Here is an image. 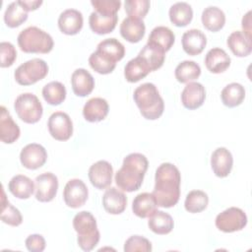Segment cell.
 Here are the masks:
<instances>
[{"label":"cell","instance_id":"cell-15","mask_svg":"<svg viewBox=\"0 0 252 252\" xmlns=\"http://www.w3.org/2000/svg\"><path fill=\"white\" fill-rule=\"evenodd\" d=\"M233 158L231 153L223 147L216 149L211 157V165L218 177H226L232 168Z\"/></svg>","mask_w":252,"mask_h":252},{"label":"cell","instance_id":"cell-8","mask_svg":"<svg viewBox=\"0 0 252 252\" xmlns=\"http://www.w3.org/2000/svg\"><path fill=\"white\" fill-rule=\"evenodd\" d=\"M216 226L223 232H234L243 229L247 224V216L239 208L230 207L216 218Z\"/></svg>","mask_w":252,"mask_h":252},{"label":"cell","instance_id":"cell-32","mask_svg":"<svg viewBox=\"0 0 252 252\" xmlns=\"http://www.w3.org/2000/svg\"><path fill=\"white\" fill-rule=\"evenodd\" d=\"M152 72L148 63L140 56H137L126 64L124 68L125 79L130 83H136Z\"/></svg>","mask_w":252,"mask_h":252},{"label":"cell","instance_id":"cell-11","mask_svg":"<svg viewBox=\"0 0 252 252\" xmlns=\"http://www.w3.org/2000/svg\"><path fill=\"white\" fill-rule=\"evenodd\" d=\"M35 198L39 202H50L58 189V178L51 172H44L35 177Z\"/></svg>","mask_w":252,"mask_h":252},{"label":"cell","instance_id":"cell-23","mask_svg":"<svg viewBox=\"0 0 252 252\" xmlns=\"http://www.w3.org/2000/svg\"><path fill=\"white\" fill-rule=\"evenodd\" d=\"M20 128L13 120L5 106H1L0 116V139L5 144H12L20 137Z\"/></svg>","mask_w":252,"mask_h":252},{"label":"cell","instance_id":"cell-2","mask_svg":"<svg viewBox=\"0 0 252 252\" xmlns=\"http://www.w3.org/2000/svg\"><path fill=\"white\" fill-rule=\"evenodd\" d=\"M149 161L140 153H133L126 156L122 166L115 173V183L123 191L133 192L138 190L148 169Z\"/></svg>","mask_w":252,"mask_h":252},{"label":"cell","instance_id":"cell-36","mask_svg":"<svg viewBox=\"0 0 252 252\" xmlns=\"http://www.w3.org/2000/svg\"><path fill=\"white\" fill-rule=\"evenodd\" d=\"M175 78L180 83H189L201 75V68L195 61L184 60L179 63L174 71Z\"/></svg>","mask_w":252,"mask_h":252},{"label":"cell","instance_id":"cell-37","mask_svg":"<svg viewBox=\"0 0 252 252\" xmlns=\"http://www.w3.org/2000/svg\"><path fill=\"white\" fill-rule=\"evenodd\" d=\"M42 96L47 103L58 105L63 102L66 97V88L60 82H50L42 88Z\"/></svg>","mask_w":252,"mask_h":252},{"label":"cell","instance_id":"cell-7","mask_svg":"<svg viewBox=\"0 0 252 252\" xmlns=\"http://www.w3.org/2000/svg\"><path fill=\"white\" fill-rule=\"evenodd\" d=\"M47 73V63L40 58H33L21 64L15 70L14 77L18 84L29 86L43 79Z\"/></svg>","mask_w":252,"mask_h":252},{"label":"cell","instance_id":"cell-41","mask_svg":"<svg viewBox=\"0 0 252 252\" xmlns=\"http://www.w3.org/2000/svg\"><path fill=\"white\" fill-rule=\"evenodd\" d=\"M149 0H126L124 3L125 11L128 17L142 20L150 9Z\"/></svg>","mask_w":252,"mask_h":252},{"label":"cell","instance_id":"cell-5","mask_svg":"<svg viewBox=\"0 0 252 252\" xmlns=\"http://www.w3.org/2000/svg\"><path fill=\"white\" fill-rule=\"evenodd\" d=\"M18 45L27 53H48L52 50L54 42L49 33L35 26H31L19 33Z\"/></svg>","mask_w":252,"mask_h":252},{"label":"cell","instance_id":"cell-47","mask_svg":"<svg viewBox=\"0 0 252 252\" xmlns=\"http://www.w3.org/2000/svg\"><path fill=\"white\" fill-rule=\"evenodd\" d=\"M251 11H248L242 18L243 32L251 38Z\"/></svg>","mask_w":252,"mask_h":252},{"label":"cell","instance_id":"cell-17","mask_svg":"<svg viewBox=\"0 0 252 252\" xmlns=\"http://www.w3.org/2000/svg\"><path fill=\"white\" fill-rule=\"evenodd\" d=\"M181 43L183 50L187 54L194 56L200 54L204 50L207 44V37L200 30L191 29L182 34Z\"/></svg>","mask_w":252,"mask_h":252},{"label":"cell","instance_id":"cell-42","mask_svg":"<svg viewBox=\"0 0 252 252\" xmlns=\"http://www.w3.org/2000/svg\"><path fill=\"white\" fill-rule=\"evenodd\" d=\"M89 63H90V66L95 72L102 74V75L111 73L116 66V63H113V62L107 60L102 55H100L96 50L90 55Z\"/></svg>","mask_w":252,"mask_h":252},{"label":"cell","instance_id":"cell-27","mask_svg":"<svg viewBox=\"0 0 252 252\" xmlns=\"http://www.w3.org/2000/svg\"><path fill=\"white\" fill-rule=\"evenodd\" d=\"M226 43L231 52L238 57L248 56L252 51L251 38L241 31L232 32L228 35Z\"/></svg>","mask_w":252,"mask_h":252},{"label":"cell","instance_id":"cell-25","mask_svg":"<svg viewBox=\"0 0 252 252\" xmlns=\"http://www.w3.org/2000/svg\"><path fill=\"white\" fill-rule=\"evenodd\" d=\"M118 16L115 15H104L98 12H92L89 17V24L92 31L97 34H105L111 32L117 24Z\"/></svg>","mask_w":252,"mask_h":252},{"label":"cell","instance_id":"cell-20","mask_svg":"<svg viewBox=\"0 0 252 252\" xmlns=\"http://www.w3.org/2000/svg\"><path fill=\"white\" fill-rule=\"evenodd\" d=\"M108 102L102 97L90 98L84 105L83 115L89 122H98L103 120L108 114Z\"/></svg>","mask_w":252,"mask_h":252},{"label":"cell","instance_id":"cell-34","mask_svg":"<svg viewBox=\"0 0 252 252\" xmlns=\"http://www.w3.org/2000/svg\"><path fill=\"white\" fill-rule=\"evenodd\" d=\"M170 22L176 27L187 26L193 18L192 7L186 2H176L169 8Z\"/></svg>","mask_w":252,"mask_h":252},{"label":"cell","instance_id":"cell-24","mask_svg":"<svg viewBox=\"0 0 252 252\" xmlns=\"http://www.w3.org/2000/svg\"><path fill=\"white\" fill-rule=\"evenodd\" d=\"M146 27L143 20L127 17L120 25V33L122 37L132 43L139 42L144 37Z\"/></svg>","mask_w":252,"mask_h":252},{"label":"cell","instance_id":"cell-30","mask_svg":"<svg viewBox=\"0 0 252 252\" xmlns=\"http://www.w3.org/2000/svg\"><path fill=\"white\" fill-rule=\"evenodd\" d=\"M9 191L19 199L30 198L35 189L33 181L26 175L18 174L12 177L8 184Z\"/></svg>","mask_w":252,"mask_h":252},{"label":"cell","instance_id":"cell-9","mask_svg":"<svg viewBox=\"0 0 252 252\" xmlns=\"http://www.w3.org/2000/svg\"><path fill=\"white\" fill-rule=\"evenodd\" d=\"M49 134L58 141H66L73 134V123L70 116L63 111L53 112L48 119Z\"/></svg>","mask_w":252,"mask_h":252},{"label":"cell","instance_id":"cell-12","mask_svg":"<svg viewBox=\"0 0 252 252\" xmlns=\"http://www.w3.org/2000/svg\"><path fill=\"white\" fill-rule=\"evenodd\" d=\"M47 159L46 150L39 144L32 143L25 146L20 154L21 163L28 169L41 167Z\"/></svg>","mask_w":252,"mask_h":252},{"label":"cell","instance_id":"cell-1","mask_svg":"<svg viewBox=\"0 0 252 252\" xmlns=\"http://www.w3.org/2000/svg\"><path fill=\"white\" fill-rule=\"evenodd\" d=\"M153 195L157 204L162 208L175 206L180 197L181 175L179 169L170 162L161 163L156 170Z\"/></svg>","mask_w":252,"mask_h":252},{"label":"cell","instance_id":"cell-16","mask_svg":"<svg viewBox=\"0 0 252 252\" xmlns=\"http://www.w3.org/2000/svg\"><path fill=\"white\" fill-rule=\"evenodd\" d=\"M83 15L76 9H66L58 18V27L60 31L69 35L78 33L83 28Z\"/></svg>","mask_w":252,"mask_h":252},{"label":"cell","instance_id":"cell-44","mask_svg":"<svg viewBox=\"0 0 252 252\" xmlns=\"http://www.w3.org/2000/svg\"><path fill=\"white\" fill-rule=\"evenodd\" d=\"M95 12L104 15H115L121 6L120 0H92Z\"/></svg>","mask_w":252,"mask_h":252},{"label":"cell","instance_id":"cell-18","mask_svg":"<svg viewBox=\"0 0 252 252\" xmlns=\"http://www.w3.org/2000/svg\"><path fill=\"white\" fill-rule=\"evenodd\" d=\"M71 85L74 94L78 96L89 95L94 88V79L86 69H76L71 77Z\"/></svg>","mask_w":252,"mask_h":252},{"label":"cell","instance_id":"cell-28","mask_svg":"<svg viewBox=\"0 0 252 252\" xmlns=\"http://www.w3.org/2000/svg\"><path fill=\"white\" fill-rule=\"evenodd\" d=\"M96 51L107 60L116 63L125 55L124 45L116 38H105L97 44Z\"/></svg>","mask_w":252,"mask_h":252},{"label":"cell","instance_id":"cell-40","mask_svg":"<svg viewBox=\"0 0 252 252\" xmlns=\"http://www.w3.org/2000/svg\"><path fill=\"white\" fill-rule=\"evenodd\" d=\"M2 209H1V220L3 222L12 225V226H18L23 221V217L20 213V211L15 208L6 198L5 192L2 187Z\"/></svg>","mask_w":252,"mask_h":252},{"label":"cell","instance_id":"cell-4","mask_svg":"<svg viewBox=\"0 0 252 252\" xmlns=\"http://www.w3.org/2000/svg\"><path fill=\"white\" fill-rule=\"evenodd\" d=\"M73 226L78 233L77 241L82 250L91 251L97 245L100 234L92 213L87 211L78 213L73 219Z\"/></svg>","mask_w":252,"mask_h":252},{"label":"cell","instance_id":"cell-10","mask_svg":"<svg viewBox=\"0 0 252 252\" xmlns=\"http://www.w3.org/2000/svg\"><path fill=\"white\" fill-rule=\"evenodd\" d=\"M89 191L85 182L81 179L74 178L69 180L63 191V199L65 204L73 209L82 207L88 199Z\"/></svg>","mask_w":252,"mask_h":252},{"label":"cell","instance_id":"cell-48","mask_svg":"<svg viewBox=\"0 0 252 252\" xmlns=\"http://www.w3.org/2000/svg\"><path fill=\"white\" fill-rule=\"evenodd\" d=\"M23 2L25 4V6L27 7L28 11L35 10V9H37L42 4L41 0H35V1H24L23 0Z\"/></svg>","mask_w":252,"mask_h":252},{"label":"cell","instance_id":"cell-38","mask_svg":"<svg viewBox=\"0 0 252 252\" xmlns=\"http://www.w3.org/2000/svg\"><path fill=\"white\" fill-rule=\"evenodd\" d=\"M209 203V197L207 193L202 190L190 191L185 199L184 207L187 212L196 214L204 211Z\"/></svg>","mask_w":252,"mask_h":252},{"label":"cell","instance_id":"cell-14","mask_svg":"<svg viewBox=\"0 0 252 252\" xmlns=\"http://www.w3.org/2000/svg\"><path fill=\"white\" fill-rule=\"evenodd\" d=\"M206 98L205 87L198 82H189L181 93V102L188 109L200 107Z\"/></svg>","mask_w":252,"mask_h":252},{"label":"cell","instance_id":"cell-31","mask_svg":"<svg viewBox=\"0 0 252 252\" xmlns=\"http://www.w3.org/2000/svg\"><path fill=\"white\" fill-rule=\"evenodd\" d=\"M202 24L203 26L211 31L218 32L224 26L225 15L223 11L217 6H208L202 12Z\"/></svg>","mask_w":252,"mask_h":252},{"label":"cell","instance_id":"cell-39","mask_svg":"<svg viewBox=\"0 0 252 252\" xmlns=\"http://www.w3.org/2000/svg\"><path fill=\"white\" fill-rule=\"evenodd\" d=\"M138 56L142 57L150 66L152 71L158 70L160 68L164 62V52L158 47H155L151 44H146L143 49L139 52Z\"/></svg>","mask_w":252,"mask_h":252},{"label":"cell","instance_id":"cell-21","mask_svg":"<svg viewBox=\"0 0 252 252\" xmlns=\"http://www.w3.org/2000/svg\"><path fill=\"white\" fill-rule=\"evenodd\" d=\"M230 57L228 54L220 47L210 49L205 57V65L207 69L215 74L224 72L230 65Z\"/></svg>","mask_w":252,"mask_h":252},{"label":"cell","instance_id":"cell-29","mask_svg":"<svg viewBox=\"0 0 252 252\" xmlns=\"http://www.w3.org/2000/svg\"><path fill=\"white\" fill-rule=\"evenodd\" d=\"M28 9L23 0L10 3L4 13V22L10 28L21 26L28 19Z\"/></svg>","mask_w":252,"mask_h":252},{"label":"cell","instance_id":"cell-19","mask_svg":"<svg viewBox=\"0 0 252 252\" xmlns=\"http://www.w3.org/2000/svg\"><path fill=\"white\" fill-rule=\"evenodd\" d=\"M104 210L111 215H119L124 212L127 206L126 195L115 187L106 189L102 197Z\"/></svg>","mask_w":252,"mask_h":252},{"label":"cell","instance_id":"cell-13","mask_svg":"<svg viewBox=\"0 0 252 252\" xmlns=\"http://www.w3.org/2000/svg\"><path fill=\"white\" fill-rule=\"evenodd\" d=\"M113 168L106 160H98L91 165L89 169V178L93 186L97 189H105L112 182Z\"/></svg>","mask_w":252,"mask_h":252},{"label":"cell","instance_id":"cell-45","mask_svg":"<svg viewBox=\"0 0 252 252\" xmlns=\"http://www.w3.org/2000/svg\"><path fill=\"white\" fill-rule=\"evenodd\" d=\"M17 58V51L15 46L9 41H2L0 43V66L2 68L13 65Z\"/></svg>","mask_w":252,"mask_h":252},{"label":"cell","instance_id":"cell-46","mask_svg":"<svg viewBox=\"0 0 252 252\" xmlns=\"http://www.w3.org/2000/svg\"><path fill=\"white\" fill-rule=\"evenodd\" d=\"M26 247L31 252H41L45 248V239L40 234H31L26 239Z\"/></svg>","mask_w":252,"mask_h":252},{"label":"cell","instance_id":"cell-33","mask_svg":"<svg viewBox=\"0 0 252 252\" xmlns=\"http://www.w3.org/2000/svg\"><path fill=\"white\" fill-rule=\"evenodd\" d=\"M149 228L157 234H167L169 233L174 225L172 217L162 211H156L148 220Z\"/></svg>","mask_w":252,"mask_h":252},{"label":"cell","instance_id":"cell-6","mask_svg":"<svg viewBox=\"0 0 252 252\" xmlns=\"http://www.w3.org/2000/svg\"><path fill=\"white\" fill-rule=\"evenodd\" d=\"M14 108L21 120L32 124L39 121L43 108L38 97L32 93H24L17 96Z\"/></svg>","mask_w":252,"mask_h":252},{"label":"cell","instance_id":"cell-22","mask_svg":"<svg viewBox=\"0 0 252 252\" xmlns=\"http://www.w3.org/2000/svg\"><path fill=\"white\" fill-rule=\"evenodd\" d=\"M174 40L175 35L169 28L164 26H158L152 30L147 43L158 47L165 53L171 48Z\"/></svg>","mask_w":252,"mask_h":252},{"label":"cell","instance_id":"cell-3","mask_svg":"<svg viewBox=\"0 0 252 252\" xmlns=\"http://www.w3.org/2000/svg\"><path fill=\"white\" fill-rule=\"evenodd\" d=\"M141 114L149 120H156L163 113L164 102L157 87L153 83L140 85L133 94Z\"/></svg>","mask_w":252,"mask_h":252},{"label":"cell","instance_id":"cell-35","mask_svg":"<svg viewBox=\"0 0 252 252\" xmlns=\"http://www.w3.org/2000/svg\"><path fill=\"white\" fill-rule=\"evenodd\" d=\"M245 89L239 83H230L226 85L221 93L220 98L222 103L228 107H235L244 100Z\"/></svg>","mask_w":252,"mask_h":252},{"label":"cell","instance_id":"cell-43","mask_svg":"<svg viewBox=\"0 0 252 252\" xmlns=\"http://www.w3.org/2000/svg\"><path fill=\"white\" fill-rule=\"evenodd\" d=\"M125 252H150L152 251V243L145 237L140 235H132L130 236L124 244Z\"/></svg>","mask_w":252,"mask_h":252},{"label":"cell","instance_id":"cell-26","mask_svg":"<svg viewBox=\"0 0 252 252\" xmlns=\"http://www.w3.org/2000/svg\"><path fill=\"white\" fill-rule=\"evenodd\" d=\"M157 201L153 193H140L138 194L132 203L133 213L142 219L151 217L157 211Z\"/></svg>","mask_w":252,"mask_h":252}]
</instances>
